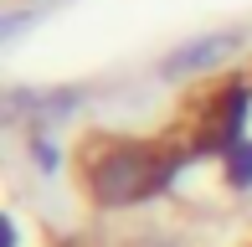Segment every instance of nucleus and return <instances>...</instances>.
<instances>
[{"mask_svg":"<svg viewBox=\"0 0 252 247\" xmlns=\"http://www.w3.org/2000/svg\"><path fill=\"white\" fill-rule=\"evenodd\" d=\"M175 170V150L165 144H139V139H98L83 160L88 190L103 206H124V201H144Z\"/></svg>","mask_w":252,"mask_h":247,"instance_id":"f257e3e1","label":"nucleus"},{"mask_svg":"<svg viewBox=\"0 0 252 247\" xmlns=\"http://www.w3.org/2000/svg\"><path fill=\"white\" fill-rule=\"evenodd\" d=\"M232 154H237V160H232V181H237V185H242V181H252V144H247V150L237 144Z\"/></svg>","mask_w":252,"mask_h":247,"instance_id":"7ed1b4c3","label":"nucleus"},{"mask_svg":"<svg viewBox=\"0 0 252 247\" xmlns=\"http://www.w3.org/2000/svg\"><path fill=\"white\" fill-rule=\"evenodd\" d=\"M242 108H247L242 88H221L211 103V119H201V144H232L242 129Z\"/></svg>","mask_w":252,"mask_h":247,"instance_id":"f03ea898","label":"nucleus"}]
</instances>
